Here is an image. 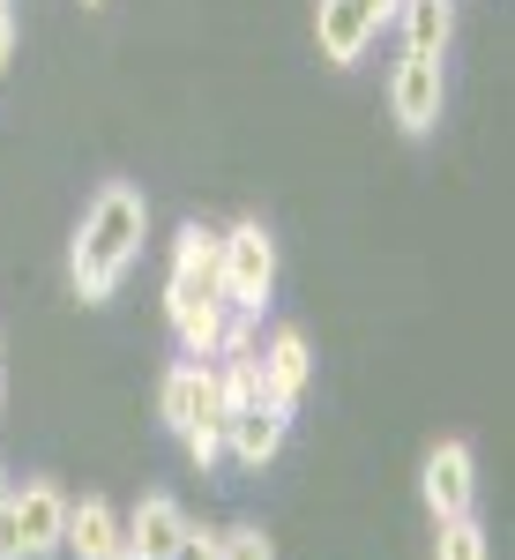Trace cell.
<instances>
[{
    "mask_svg": "<svg viewBox=\"0 0 515 560\" xmlns=\"http://www.w3.org/2000/svg\"><path fill=\"white\" fill-rule=\"evenodd\" d=\"M493 546H485V530H478L471 516H448L441 523V538H433V560H485Z\"/></svg>",
    "mask_w": 515,
    "mask_h": 560,
    "instance_id": "9a60e30c",
    "label": "cell"
},
{
    "mask_svg": "<svg viewBox=\"0 0 515 560\" xmlns=\"http://www.w3.org/2000/svg\"><path fill=\"white\" fill-rule=\"evenodd\" d=\"M179 530H187V509H179L172 493H142L134 516L120 523V546H128L134 560H165L172 546H179Z\"/></svg>",
    "mask_w": 515,
    "mask_h": 560,
    "instance_id": "8fae6325",
    "label": "cell"
},
{
    "mask_svg": "<svg viewBox=\"0 0 515 560\" xmlns=\"http://www.w3.org/2000/svg\"><path fill=\"white\" fill-rule=\"evenodd\" d=\"M441 105H448V75H441V60H396V75H388V113H396V128L403 135H433L441 128Z\"/></svg>",
    "mask_w": 515,
    "mask_h": 560,
    "instance_id": "52a82bcc",
    "label": "cell"
},
{
    "mask_svg": "<svg viewBox=\"0 0 515 560\" xmlns=\"http://www.w3.org/2000/svg\"><path fill=\"white\" fill-rule=\"evenodd\" d=\"M284 433H292V411H277L269 396H261V404H232V411H224V456L247 464V471H261V464H277Z\"/></svg>",
    "mask_w": 515,
    "mask_h": 560,
    "instance_id": "9c48e42d",
    "label": "cell"
},
{
    "mask_svg": "<svg viewBox=\"0 0 515 560\" xmlns=\"http://www.w3.org/2000/svg\"><path fill=\"white\" fill-rule=\"evenodd\" d=\"M8 493H15V478H8V471H0V509H8Z\"/></svg>",
    "mask_w": 515,
    "mask_h": 560,
    "instance_id": "d6986e66",
    "label": "cell"
},
{
    "mask_svg": "<svg viewBox=\"0 0 515 560\" xmlns=\"http://www.w3.org/2000/svg\"><path fill=\"white\" fill-rule=\"evenodd\" d=\"M382 23H396V0H321L314 8V45H321L329 68H351Z\"/></svg>",
    "mask_w": 515,
    "mask_h": 560,
    "instance_id": "5b68a950",
    "label": "cell"
},
{
    "mask_svg": "<svg viewBox=\"0 0 515 560\" xmlns=\"http://www.w3.org/2000/svg\"><path fill=\"white\" fill-rule=\"evenodd\" d=\"M60 546H68L75 560H105L113 546H120V516H113V501H97V493L68 501V530H60Z\"/></svg>",
    "mask_w": 515,
    "mask_h": 560,
    "instance_id": "7c38bea8",
    "label": "cell"
},
{
    "mask_svg": "<svg viewBox=\"0 0 515 560\" xmlns=\"http://www.w3.org/2000/svg\"><path fill=\"white\" fill-rule=\"evenodd\" d=\"M216 292H224V306H239V314H261L269 306V292H277V240H269L261 217H239L224 232V277H216Z\"/></svg>",
    "mask_w": 515,
    "mask_h": 560,
    "instance_id": "277c9868",
    "label": "cell"
},
{
    "mask_svg": "<svg viewBox=\"0 0 515 560\" xmlns=\"http://www.w3.org/2000/svg\"><path fill=\"white\" fill-rule=\"evenodd\" d=\"M165 560H216V530H202V523H187V530H179V546H172Z\"/></svg>",
    "mask_w": 515,
    "mask_h": 560,
    "instance_id": "e0dca14e",
    "label": "cell"
},
{
    "mask_svg": "<svg viewBox=\"0 0 515 560\" xmlns=\"http://www.w3.org/2000/svg\"><path fill=\"white\" fill-rule=\"evenodd\" d=\"M105 560H134V553H128V546H113V553H105Z\"/></svg>",
    "mask_w": 515,
    "mask_h": 560,
    "instance_id": "ffe728a7",
    "label": "cell"
},
{
    "mask_svg": "<svg viewBox=\"0 0 515 560\" xmlns=\"http://www.w3.org/2000/svg\"><path fill=\"white\" fill-rule=\"evenodd\" d=\"M419 493H426L433 523L471 516V493H478L471 448H464V441H433V448H426V464H419Z\"/></svg>",
    "mask_w": 515,
    "mask_h": 560,
    "instance_id": "ba28073f",
    "label": "cell"
},
{
    "mask_svg": "<svg viewBox=\"0 0 515 560\" xmlns=\"http://www.w3.org/2000/svg\"><path fill=\"white\" fill-rule=\"evenodd\" d=\"M224 292H210V284H187V277H165V322L172 337H179V351L187 359H216V337H224Z\"/></svg>",
    "mask_w": 515,
    "mask_h": 560,
    "instance_id": "8992f818",
    "label": "cell"
},
{
    "mask_svg": "<svg viewBox=\"0 0 515 560\" xmlns=\"http://www.w3.org/2000/svg\"><path fill=\"white\" fill-rule=\"evenodd\" d=\"M0 396H8V382H0Z\"/></svg>",
    "mask_w": 515,
    "mask_h": 560,
    "instance_id": "44dd1931",
    "label": "cell"
},
{
    "mask_svg": "<svg viewBox=\"0 0 515 560\" xmlns=\"http://www.w3.org/2000/svg\"><path fill=\"white\" fill-rule=\"evenodd\" d=\"M396 23H403V52L411 60H441L456 38V8L448 0H396Z\"/></svg>",
    "mask_w": 515,
    "mask_h": 560,
    "instance_id": "4fadbf2b",
    "label": "cell"
},
{
    "mask_svg": "<svg viewBox=\"0 0 515 560\" xmlns=\"http://www.w3.org/2000/svg\"><path fill=\"white\" fill-rule=\"evenodd\" d=\"M142 240H150V202L134 195V187H97V202L83 210V232H75V247H68V277H75V300H113L120 292V277L134 269L142 255Z\"/></svg>",
    "mask_w": 515,
    "mask_h": 560,
    "instance_id": "6da1fadb",
    "label": "cell"
},
{
    "mask_svg": "<svg viewBox=\"0 0 515 560\" xmlns=\"http://www.w3.org/2000/svg\"><path fill=\"white\" fill-rule=\"evenodd\" d=\"M157 411H165V427L179 433V448H187L195 471H210L216 456H224V388H216L210 359H179V366H165Z\"/></svg>",
    "mask_w": 515,
    "mask_h": 560,
    "instance_id": "7a4b0ae2",
    "label": "cell"
},
{
    "mask_svg": "<svg viewBox=\"0 0 515 560\" xmlns=\"http://www.w3.org/2000/svg\"><path fill=\"white\" fill-rule=\"evenodd\" d=\"M216 560H277V546L255 523H232V530H216Z\"/></svg>",
    "mask_w": 515,
    "mask_h": 560,
    "instance_id": "2e32d148",
    "label": "cell"
},
{
    "mask_svg": "<svg viewBox=\"0 0 515 560\" xmlns=\"http://www.w3.org/2000/svg\"><path fill=\"white\" fill-rule=\"evenodd\" d=\"M255 359H261V396H269L277 411H292V404L306 396V374H314V351H306V337H300V329H277V337H269Z\"/></svg>",
    "mask_w": 515,
    "mask_h": 560,
    "instance_id": "30bf717a",
    "label": "cell"
},
{
    "mask_svg": "<svg viewBox=\"0 0 515 560\" xmlns=\"http://www.w3.org/2000/svg\"><path fill=\"white\" fill-rule=\"evenodd\" d=\"M172 277H187V284H210L224 277V232L210 224H179V240H172Z\"/></svg>",
    "mask_w": 515,
    "mask_h": 560,
    "instance_id": "5bb4252c",
    "label": "cell"
},
{
    "mask_svg": "<svg viewBox=\"0 0 515 560\" xmlns=\"http://www.w3.org/2000/svg\"><path fill=\"white\" fill-rule=\"evenodd\" d=\"M60 530H68V493L60 486H15L8 509H0V560H45L60 553Z\"/></svg>",
    "mask_w": 515,
    "mask_h": 560,
    "instance_id": "3957f363",
    "label": "cell"
},
{
    "mask_svg": "<svg viewBox=\"0 0 515 560\" xmlns=\"http://www.w3.org/2000/svg\"><path fill=\"white\" fill-rule=\"evenodd\" d=\"M8 52H15V8L0 0V68H8Z\"/></svg>",
    "mask_w": 515,
    "mask_h": 560,
    "instance_id": "ac0fdd59",
    "label": "cell"
}]
</instances>
